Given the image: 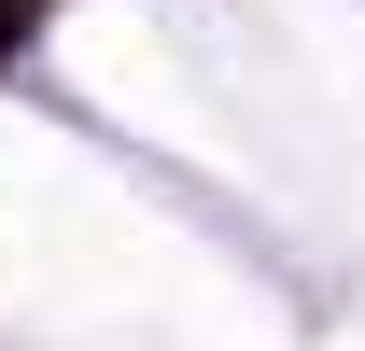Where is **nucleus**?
I'll return each mask as SVG.
<instances>
[{
  "instance_id": "f257e3e1",
  "label": "nucleus",
  "mask_w": 365,
  "mask_h": 351,
  "mask_svg": "<svg viewBox=\"0 0 365 351\" xmlns=\"http://www.w3.org/2000/svg\"><path fill=\"white\" fill-rule=\"evenodd\" d=\"M0 56H14V14H0Z\"/></svg>"
}]
</instances>
